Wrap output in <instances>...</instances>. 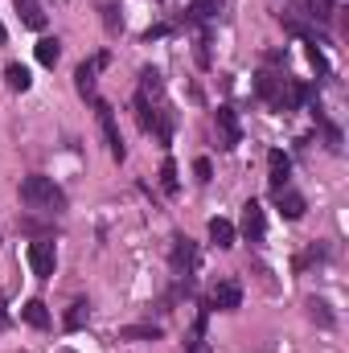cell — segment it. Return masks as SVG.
Wrapping results in <instances>:
<instances>
[{"label": "cell", "mask_w": 349, "mask_h": 353, "mask_svg": "<svg viewBox=\"0 0 349 353\" xmlns=\"http://www.w3.org/2000/svg\"><path fill=\"white\" fill-rule=\"evenodd\" d=\"M21 201L29 210H37V214H62L66 210V193L54 185V176H41V173L21 181Z\"/></svg>", "instance_id": "cell-1"}, {"label": "cell", "mask_w": 349, "mask_h": 353, "mask_svg": "<svg viewBox=\"0 0 349 353\" xmlns=\"http://www.w3.org/2000/svg\"><path fill=\"white\" fill-rule=\"evenodd\" d=\"M94 111H99V128H103V136H107V152H111V161H123V140H119V128H115L111 107H107L103 99H94Z\"/></svg>", "instance_id": "cell-2"}, {"label": "cell", "mask_w": 349, "mask_h": 353, "mask_svg": "<svg viewBox=\"0 0 349 353\" xmlns=\"http://www.w3.org/2000/svg\"><path fill=\"white\" fill-rule=\"evenodd\" d=\"M25 259H29V267H33V275H37V279H50V275H54V267H58L54 243H46V239H41V243H29V255H25Z\"/></svg>", "instance_id": "cell-3"}, {"label": "cell", "mask_w": 349, "mask_h": 353, "mask_svg": "<svg viewBox=\"0 0 349 353\" xmlns=\"http://www.w3.org/2000/svg\"><path fill=\"white\" fill-rule=\"evenodd\" d=\"M239 304H243V288H239L235 279H222V283L210 288V308H218V312H235Z\"/></svg>", "instance_id": "cell-4"}, {"label": "cell", "mask_w": 349, "mask_h": 353, "mask_svg": "<svg viewBox=\"0 0 349 353\" xmlns=\"http://www.w3.org/2000/svg\"><path fill=\"white\" fill-rule=\"evenodd\" d=\"M271 193H275V205H279V214H283L288 222H300V218H304V210H308L304 193H296L292 185H283V189H271Z\"/></svg>", "instance_id": "cell-5"}, {"label": "cell", "mask_w": 349, "mask_h": 353, "mask_svg": "<svg viewBox=\"0 0 349 353\" xmlns=\"http://www.w3.org/2000/svg\"><path fill=\"white\" fill-rule=\"evenodd\" d=\"M107 66V54H94L90 62H83L79 70H74V87H79V94H87L90 103H94V74Z\"/></svg>", "instance_id": "cell-6"}, {"label": "cell", "mask_w": 349, "mask_h": 353, "mask_svg": "<svg viewBox=\"0 0 349 353\" xmlns=\"http://www.w3.org/2000/svg\"><path fill=\"white\" fill-rule=\"evenodd\" d=\"M243 234H247V243H263V234H267V218H263L259 201H247V205H243Z\"/></svg>", "instance_id": "cell-7"}, {"label": "cell", "mask_w": 349, "mask_h": 353, "mask_svg": "<svg viewBox=\"0 0 349 353\" xmlns=\"http://www.w3.org/2000/svg\"><path fill=\"white\" fill-rule=\"evenodd\" d=\"M288 176H292V161L275 148V152H267V181H271V189H283L288 185Z\"/></svg>", "instance_id": "cell-8"}, {"label": "cell", "mask_w": 349, "mask_h": 353, "mask_svg": "<svg viewBox=\"0 0 349 353\" xmlns=\"http://www.w3.org/2000/svg\"><path fill=\"white\" fill-rule=\"evenodd\" d=\"M218 132H222V148H235L243 140L239 119H235V107H218Z\"/></svg>", "instance_id": "cell-9"}, {"label": "cell", "mask_w": 349, "mask_h": 353, "mask_svg": "<svg viewBox=\"0 0 349 353\" xmlns=\"http://www.w3.org/2000/svg\"><path fill=\"white\" fill-rule=\"evenodd\" d=\"M12 4H17L25 29H46V8H41V0H12Z\"/></svg>", "instance_id": "cell-10"}, {"label": "cell", "mask_w": 349, "mask_h": 353, "mask_svg": "<svg viewBox=\"0 0 349 353\" xmlns=\"http://www.w3.org/2000/svg\"><path fill=\"white\" fill-rule=\"evenodd\" d=\"M197 263V251H193V243L189 239H177V251H173V271L177 275H189Z\"/></svg>", "instance_id": "cell-11"}, {"label": "cell", "mask_w": 349, "mask_h": 353, "mask_svg": "<svg viewBox=\"0 0 349 353\" xmlns=\"http://www.w3.org/2000/svg\"><path fill=\"white\" fill-rule=\"evenodd\" d=\"M58 58H62V41L58 37H41L37 41V62L41 66H58Z\"/></svg>", "instance_id": "cell-12"}, {"label": "cell", "mask_w": 349, "mask_h": 353, "mask_svg": "<svg viewBox=\"0 0 349 353\" xmlns=\"http://www.w3.org/2000/svg\"><path fill=\"white\" fill-rule=\"evenodd\" d=\"M21 316H25V325H33V329H50V312H46L41 300H29V304L21 308Z\"/></svg>", "instance_id": "cell-13"}, {"label": "cell", "mask_w": 349, "mask_h": 353, "mask_svg": "<svg viewBox=\"0 0 349 353\" xmlns=\"http://www.w3.org/2000/svg\"><path fill=\"white\" fill-rule=\"evenodd\" d=\"M119 337L123 341H161V329L157 325H128V329H119Z\"/></svg>", "instance_id": "cell-14"}, {"label": "cell", "mask_w": 349, "mask_h": 353, "mask_svg": "<svg viewBox=\"0 0 349 353\" xmlns=\"http://www.w3.org/2000/svg\"><path fill=\"white\" fill-rule=\"evenodd\" d=\"M210 239H214L218 247H235V226H230L226 218H214V222H210Z\"/></svg>", "instance_id": "cell-15"}, {"label": "cell", "mask_w": 349, "mask_h": 353, "mask_svg": "<svg viewBox=\"0 0 349 353\" xmlns=\"http://www.w3.org/2000/svg\"><path fill=\"white\" fill-rule=\"evenodd\" d=\"M4 79H8V87H12V90H29V87H33V74H29L21 62H12V66L4 70Z\"/></svg>", "instance_id": "cell-16"}, {"label": "cell", "mask_w": 349, "mask_h": 353, "mask_svg": "<svg viewBox=\"0 0 349 353\" xmlns=\"http://www.w3.org/2000/svg\"><path fill=\"white\" fill-rule=\"evenodd\" d=\"M308 316H312L321 329H333V312H329V304H325V300H317V296L308 300Z\"/></svg>", "instance_id": "cell-17"}, {"label": "cell", "mask_w": 349, "mask_h": 353, "mask_svg": "<svg viewBox=\"0 0 349 353\" xmlns=\"http://www.w3.org/2000/svg\"><path fill=\"white\" fill-rule=\"evenodd\" d=\"M304 4H308V17H317V21H329V17L337 12L333 0H304Z\"/></svg>", "instance_id": "cell-18"}, {"label": "cell", "mask_w": 349, "mask_h": 353, "mask_svg": "<svg viewBox=\"0 0 349 353\" xmlns=\"http://www.w3.org/2000/svg\"><path fill=\"white\" fill-rule=\"evenodd\" d=\"M90 316V304L87 300H79L74 308H70V316H66V329H83V321Z\"/></svg>", "instance_id": "cell-19"}, {"label": "cell", "mask_w": 349, "mask_h": 353, "mask_svg": "<svg viewBox=\"0 0 349 353\" xmlns=\"http://www.w3.org/2000/svg\"><path fill=\"white\" fill-rule=\"evenodd\" d=\"M189 12H193V17H218V12H222V0H193Z\"/></svg>", "instance_id": "cell-20"}, {"label": "cell", "mask_w": 349, "mask_h": 353, "mask_svg": "<svg viewBox=\"0 0 349 353\" xmlns=\"http://www.w3.org/2000/svg\"><path fill=\"white\" fill-rule=\"evenodd\" d=\"M161 189H165V193H177V165L173 161L161 165Z\"/></svg>", "instance_id": "cell-21"}, {"label": "cell", "mask_w": 349, "mask_h": 353, "mask_svg": "<svg viewBox=\"0 0 349 353\" xmlns=\"http://www.w3.org/2000/svg\"><path fill=\"white\" fill-rule=\"evenodd\" d=\"M103 25H107V33H119L123 29V21L115 17V4H103Z\"/></svg>", "instance_id": "cell-22"}, {"label": "cell", "mask_w": 349, "mask_h": 353, "mask_svg": "<svg viewBox=\"0 0 349 353\" xmlns=\"http://www.w3.org/2000/svg\"><path fill=\"white\" fill-rule=\"evenodd\" d=\"M193 173H197V181H201V185H206V181H210V176H214V169H210V161H206V157H201V161H193Z\"/></svg>", "instance_id": "cell-23"}, {"label": "cell", "mask_w": 349, "mask_h": 353, "mask_svg": "<svg viewBox=\"0 0 349 353\" xmlns=\"http://www.w3.org/2000/svg\"><path fill=\"white\" fill-rule=\"evenodd\" d=\"M308 62H312V66H317V70H321V74H325V70H329V66H325V54H321V50H317V46H308Z\"/></svg>", "instance_id": "cell-24"}, {"label": "cell", "mask_w": 349, "mask_h": 353, "mask_svg": "<svg viewBox=\"0 0 349 353\" xmlns=\"http://www.w3.org/2000/svg\"><path fill=\"white\" fill-rule=\"evenodd\" d=\"M189 353H206V341H201V337H197V341H193V345H189Z\"/></svg>", "instance_id": "cell-25"}, {"label": "cell", "mask_w": 349, "mask_h": 353, "mask_svg": "<svg viewBox=\"0 0 349 353\" xmlns=\"http://www.w3.org/2000/svg\"><path fill=\"white\" fill-rule=\"evenodd\" d=\"M8 325V312H4V300H0V329Z\"/></svg>", "instance_id": "cell-26"}, {"label": "cell", "mask_w": 349, "mask_h": 353, "mask_svg": "<svg viewBox=\"0 0 349 353\" xmlns=\"http://www.w3.org/2000/svg\"><path fill=\"white\" fill-rule=\"evenodd\" d=\"M0 41H4V25H0Z\"/></svg>", "instance_id": "cell-27"}]
</instances>
